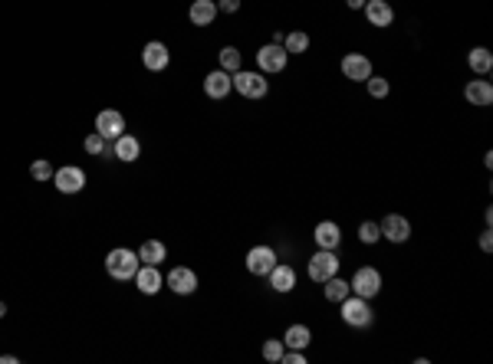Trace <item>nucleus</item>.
<instances>
[{"label": "nucleus", "mask_w": 493, "mask_h": 364, "mask_svg": "<svg viewBox=\"0 0 493 364\" xmlns=\"http://www.w3.org/2000/svg\"><path fill=\"white\" fill-rule=\"evenodd\" d=\"M139 266H141L139 253H132V249H125V247H116L106 256V272L112 279H118V282H129V279H135Z\"/></svg>", "instance_id": "f257e3e1"}, {"label": "nucleus", "mask_w": 493, "mask_h": 364, "mask_svg": "<svg viewBox=\"0 0 493 364\" xmlns=\"http://www.w3.org/2000/svg\"><path fill=\"white\" fill-rule=\"evenodd\" d=\"M339 305H342V321L349 328H368L375 321V312H372L368 299H362V296H349Z\"/></svg>", "instance_id": "f03ea898"}, {"label": "nucleus", "mask_w": 493, "mask_h": 364, "mask_svg": "<svg viewBox=\"0 0 493 364\" xmlns=\"http://www.w3.org/2000/svg\"><path fill=\"white\" fill-rule=\"evenodd\" d=\"M349 286H352V296H362V299L372 302L378 292H382V272L372 266L355 269V276L349 279Z\"/></svg>", "instance_id": "7ed1b4c3"}, {"label": "nucleus", "mask_w": 493, "mask_h": 364, "mask_svg": "<svg viewBox=\"0 0 493 364\" xmlns=\"http://www.w3.org/2000/svg\"><path fill=\"white\" fill-rule=\"evenodd\" d=\"M312 282H326V279L339 276V256H335V249H316V256L310 259V266H306Z\"/></svg>", "instance_id": "20e7f679"}, {"label": "nucleus", "mask_w": 493, "mask_h": 364, "mask_svg": "<svg viewBox=\"0 0 493 364\" xmlns=\"http://www.w3.org/2000/svg\"><path fill=\"white\" fill-rule=\"evenodd\" d=\"M230 82H234V89L244 99H263L270 92V82L263 79V73H244V69H237L230 75Z\"/></svg>", "instance_id": "39448f33"}, {"label": "nucleus", "mask_w": 493, "mask_h": 364, "mask_svg": "<svg viewBox=\"0 0 493 364\" xmlns=\"http://www.w3.org/2000/svg\"><path fill=\"white\" fill-rule=\"evenodd\" d=\"M53 184L60 194H79L86 187V171L79 164H63V168L53 171Z\"/></svg>", "instance_id": "423d86ee"}, {"label": "nucleus", "mask_w": 493, "mask_h": 364, "mask_svg": "<svg viewBox=\"0 0 493 364\" xmlns=\"http://www.w3.org/2000/svg\"><path fill=\"white\" fill-rule=\"evenodd\" d=\"M286 63H290V53H286V50H283L279 43L260 46L257 66L263 69V73H283V69H286Z\"/></svg>", "instance_id": "0eeeda50"}, {"label": "nucleus", "mask_w": 493, "mask_h": 364, "mask_svg": "<svg viewBox=\"0 0 493 364\" xmlns=\"http://www.w3.org/2000/svg\"><path fill=\"white\" fill-rule=\"evenodd\" d=\"M378 230H382V240H388V243H408L411 240V224L401 214H388L378 224Z\"/></svg>", "instance_id": "6e6552de"}, {"label": "nucleus", "mask_w": 493, "mask_h": 364, "mask_svg": "<svg viewBox=\"0 0 493 364\" xmlns=\"http://www.w3.org/2000/svg\"><path fill=\"white\" fill-rule=\"evenodd\" d=\"M96 131L102 135L106 141H116L122 131H125V115L116 112V108H106V112H99L96 115Z\"/></svg>", "instance_id": "1a4fd4ad"}, {"label": "nucleus", "mask_w": 493, "mask_h": 364, "mask_svg": "<svg viewBox=\"0 0 493 364\" xmlns=\"http://www.w3.org/2000/svg\"><path fill=\"white\" fill-rule=\"evenodd\" d=\"M342 75L352 82H365L372 75V59L365 53H345L342 56Z\"/></svg>", "instance_id": "9d476101"}, {"label": "nucleus", "mask_w": 493, "mask_h": 364, "mask_svg": "<svg viewBox=\"0 0 493 364\" xmlns=\"http://www.w3.org/2000/svg\"><path fill=\"white\" fill-rule=\"evenodd\" d=\"M165 282H168V289L178 292V296H191V292H197V272L188 269V266H174Z\"/></svg>", "instance_id": "9b49d317"}, {"label": "nucleus", "mask_w": 493, "mask_h": 364, "mask_svg": "<svg viewBox=\"0 0 493 364\" xmlns=\"http://www.w3.org/2000/svg\"><path fill=\"white\" fill-rule=\"evenodd\" d=\"M270 279V289L279 292V296H286V292L296 289V269L290 266V263H277V266L267 272Z\"/></svg>", "instance_id": "f8f14e48"}, {"label": "nucleus", "mask_w": 493, "mask_h": 364, "mask_svg": "<svg viewBox=\"0 0 493 364\" xmlns=\"http://www.w3.org/2000/svg\"><path fill=\"white\" fill-rule=\"evenodd\" d=\"M141 63H145L148 73H161V69H168V63H172V53H168L165 43L151 40V43H145V50H141Z\"/></svg>", "instance_id": "ddd939ff"}, {"label": "nucleus", "mask_w": 493, "mask_h": 364, "mask_svg": "<svg viewBox=\"0 0 493 364\" xmlns=\"http://www.w3.org/2000/svg\"><path fill=\"white\" fill-rule=\"evenodd\" d=\"M277 263L279 259H277V253H273V247H254L246 253V269H250L254 276H267Z\"/></svg>", "instance_id": "4468645a"}, {"label": "nucleus", "mask_w": 493, "mask_h": 364, "mask_svg": "<svg viewBox=\"0 0 493 364\" xmlns=\"http://www.w3.org/2000/svg\"><path fill=\"white\" fill-rule=\"evenodd\" d=\"M362 10H365V17H368V23L378 27V30H385V27L395 23V10H391V3H388V0H365Z\"/></svg>", "instance_id": "2eb2a0df"}, {"label": "nucleus", "mask_w": 493, "mask_h": 364, "mask_svg": "<svg viewBox=\"0 0 493 364\" xmlns=\"http://www.w3.org/2000/svg\"><path fill=\"white\" fill-rule=\"evenodd\" d=\"M312 240H316V247L319 249H339V243H342V230H339L335 220H322V224H316V230H312Z\"/></svg>", "instance_id": "dca6fc26"}, {"label": "nucleus", "mask_w": 493, "mask_h": 364, "mask_svg": "<svg viewBox=\"0 0 493 364\" xmlns=\"http://www.w3.org/2000/svg\"><path fill=\"white\" fill-rule=\"evenodd\" d=\"M135 286H139L141 296H158V289L165 286V276L158 272V266H145L141 263L139 272H135Z\"/></svg>", "instance_id": "f3484780"}, {"label": "nucleus", "mask_w": 493, "mask_h": 364, "mask_svg": "<svg viewBox=\"0 0 493 364\" xmlns=\"http://www.w3.org/2000/svg\"><path fill=\"white\" fill-rule=\"evenodd\" d=\"M464 99L477 108H487V105H493V86L487 79H471V82L464 86Z\"/></svg>", "instance_id": "a211bd4d"}, {"label": "nucleus", "mask_w": 493, "mask_h": 364, "mask_svg": "<svg viewBox=\"0 0 493 364\" xmlns=\"http://www.w3.org/2000/svg\"><path fill=\"white\" fill-rule=\"evenodd\" d=\"M112 151H116L118 161L132 164V161H139V154H141V141L135 138V135H129V131H122V135L112 141Z\"/></svg>", "instance_id": "6ab92c4d"}, {"label": "nucleus", "mask_w": 493, "mask_h": 364, "mask_svg": "<svg viewBox=\"0 0 493 364\" xmlns=\"http://www.w3.org/2000/svg\"><path fill=\"white\" fill-rule=\"evenodd\" d=\"M188 20L194 27H211L217 20V0H194L188 7Z\"/></svg>", "instance_id": "aec40b11"}, {"label": "nucleus", "mask_w": 493, "mask_h": 364, "mask_svg": "<svg viewBox=\"0 0 493 364\" xmlns=\"http://www.w3.org/2000/svg\"><path fill=\"white\" fill-rule=\"evenodd\" d=\"M230 89H234V82H230V73H224V69H214V73H207V79H204V92L211 99H227Z\"/></svg>", "instance_id": "412c9836"}, {"label": "nucleus", "mask_w": 493, "mask_h": 364, "mask_svg": "<svg viewBox=\"0 0 493 364\" xmlns=\"http://www.w3.org/2000/svg\"><path fill=\"white\" fill-rule=\"evenodd\" d=\"M165 256H168V247H165L161 240H145V243L139 247V259L145 263V266H161Z\"/></svg>", "instance_id": "4be33fe9"}, {"label": "nucleus", "mask_w": 493, "mask_h": 364, "mask_svg": "<svg viewBox=\"0 0 493 364\" xmlns=\"http://www.w3.org/2000/svg\"><path fill=\"white\" fill-rule=\"evenodd\" d=\"M467 66H471L477 75H487L493 69V53L487 46H473L471 53H467Z\"/></svg>", "instance_id": "5701e85b"}, {"label": "nucleus", "mask_w": 493, "mask_h": 364, "mask_svg": "<svg viewBox=\"0 0 493 364\" xmlns=\"http://www.w3.org/2000/svg\"><path fill=\"white\" fill-rule=\"evenodd\" d=\"M310 342H312V332L306 328V325H290L286 335H283V344H286V348H300V351H306Z\"/></svg>", "instance_id": "b1692460"}, {"label": "nucleus", "mask_w": 493, "mask_h": 364, "mask_svg": "<svg viewBox=\"0 0 493 364\" xmlns=\"http://www.w3.org/2000/svg\"><path fill=\"white\" fill-rule=\"evenodd\" d=\"M322 286H326V289H322V292H326V299L335 302V305H339L342 299H349V296H352V286H349V279L333 276V279H326Z\"/></svg>", "instance_id": "393cba45"}, {"label": "nucleus", "mask_w": 493, "mask_h": 364, "mask_svg": "<svg viewBox=\"0 0 493 364\" xmlns=\"http://www.w3.org/2000/svg\"><path fill=\"white\" fill-rule=\"evenodd\" d=\"M283 50L290 56H303L306 50H310V33H303V30H293L283 36Z\"/></svg>", "instance_id": "a878e982"}, {"label": "nucleus", "mask_w": 493, "mask_h": 364, "mask_svg": "<svg viewBox=\"0 0 493 364\" xmlns=\"http://www.w3.org/2000/svg\"><path fill=\"white\" fill-rule=\"evenodd\" d=\"M83 148L89 151V154H99V158H116V151H112V141H106L99 131H92V135H86V141H83Z\"/></svg>", "instance_id": "bb28decb"}, {"label": "nucleus", "mask_w": 493, "mask_h": 364, "mask_svg": "<svg viewBox=\"0 0 493 364\" xmlns=\"http://www.w3.org/2000/svg\"><path fill=\"white\" fill-rule=\"evenodd\" d=\"M217 59H221V69L230 75L240 69V50H237V46H224V50L217 53Z\"/></svg>", "instance_id": "cd10ccee"}, {"label": "nucleus", "mask_w": 493, "mask_h": 364, "mask_svg": "<svg viewBox=\"0 0 493 364\" xmlns=\"http://www.w3.org/2000/svg\"><path fill=\"white\" fill-rule=\"evenodd\" d=\"M359 240H362L365 247H375L378 240H382V230H378L375 220H365V224L359 226Z\"/></svg>", "instance_id": "c85d7f7f"}, {"label": "nucleus", "mask_w": 493, "mask_h": 364, "mask_svg": "<svg viewBox=\"0 0 493 364\" xmlns=\"http://www.w3.org/2000/svg\"><path fill=\"white\" fill-rule=\"evenodd\" d=\"M365 86H368V96L372 99H385L388 92H391V86H388V79H382V75H368V79H365Z\"/></svg>", "instance_id": "c756f323"}, {"label": "nucleus", "mask_w": 493, "mask_h": 364, "mask_svg": "<svg viewBox=\"0 0 493 364\" xmlns=\"http://www.w3.org/2000/svg\"><path fill=\"white\" fill-rule=\"evenodd\" d=\"M30 177L33 181H53V164H50L46 158H36L30 164Z\"/></svg>", "instance_id": "7c9ffc66"}, {"label": "nucleus", "mask_w": 493, "mask_h": 364, "mask_svg": "<svg viewBox=\"0 0 493 364\" xmlns=\"http://www.w3.org/2000/svg\"><path fill=\"white\" fill-rule=\"evenodd\" d=\"M283 351H286L283 338H267V342H263V358H267V361H279Z\"/></svg>", "instance_id": "2f4dec72"}, {"label": "nucleus", "mask_w": 493, "mask_h": 364, "mask_svg": "<svg viewBox=\"0 0 493 364\" xmlns=\"http://www.w3.org/2000/svg\"><path fill=\"white\" fill-rule=\"evenodd\" d=\"M279 361H286V364H306V354H303L300 348H286Z\"/></svg>", "instance_id": "473e14b6"}, {"label": "nucleus", "mask_w": 493, "mask_h": 364, "mask_svg": "<svg viewBox=\"0 0 493 364\" xmlns=\"http://www.w3.org/2000/svg\"><path fill=\"white\" fill-rule=\"evenodd\" d=\"M240 10V0H217V13H237Z\"/></svg>", "instance_id": "72a5a7b5"}, {"label": "nucleus", "mask_w": 493, "mask_h": 364, "mask_svg": "<svg viewBox=\"0 0 493 364\" xmlns=\"http://www.w3.org/2000/svg\"><path fill=\"white\" fill-rule=\"evenodd\" d=\"M480 249H483V253H490V249H493V233H490V226H487V230L480 233Z\"/></svg>", "instance_id": "f704fd0d"}, {"label": "nucleus", "mask_w": 493, "mask_h": 364, "mask_svg": "<svg viewBox=\"0 0 493 364\" xmlns=\"http://www.w3.org/2000/svg\"><path fill=\"white\" fill-rule=\"evenodd\" d=\"M17 361H20L17 354H0V364H17Z\"/></svg>", "instance_id": "c9c22d12"}, {"label": "nucleus", "mask_w": 493, "mask_h": 364, "mask_svg": "<svg viewBox=\"0 0 493 364\" xmlns=\"http://www.w3.org/2000/svg\"><path fill=\"white\" fill-rule=\"evenodd\" d=\"M345 3H349L352 10H362V7H365V0H345Z\"/></svg>", "instance_id": "e433bc0d"}, {"label": "nucleus", "mask_w": 493, "mask_h": 364, "mask_svg": "<svg viewBox=\"0 0 493 364\" xmlns=\"http://www.w3.org/2000/svg\"><path fill=\"white\" fill-rule=\"evenodd\" d=\"M4 315H7V305H4V302H0V319H4Z\"/></svg>", "instance_id": "4c0bfd02"}]
</instances>
